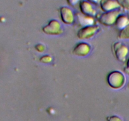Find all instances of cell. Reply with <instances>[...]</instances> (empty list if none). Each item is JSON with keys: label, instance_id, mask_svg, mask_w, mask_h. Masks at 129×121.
Wrapping results in <instances>:
<instances>
[{"label": "cell", "instance_id": "cell-1", "mask_svg": "<svg viewBox=\"0 0 129 121\" xmlns=\"http://www.w3.org/2000/svg\"><path fill=\"white\" fill-rule=\"evenodd\" d=\"M107 82L112 89H120L125 84L126 77L124 73L120 71H112L107 74Z\"/></svg>", "mask_w": 129, "mask_h": 121}, {"label": "cell", "instance_id": "cell-14", "mask_svg": "<svg viewBox=\"0 0 129 121\" xmlns=\"http://www.w3.org/2000/svg\"><path fill=\"white\" fill-rule=\"evenodd\" d=\"M106 119H107V121H123L122 117H119L117 115L108 116V117H107Z\"/></svg>", "mask_w": 129, "mask_h": 121}, {"label": "cell", "instance_id": "cell-17", "mask_svg": "<svg viewBox=\"0 0 129 121\" xmlns=\"http://www.w3.org/2000/svg\"><path fill=\"white\" fill-rule=\"evenodd\" d=\"M123 72L127 75H129V58L126 60V65L123 68Z\"/></svg>", "mask_w": 129, "mask_h": 121}, {"label": "cell", "instance_id": "cell-5", "mask_svg": "<svg viewBox=\"0 0 129 121\" xmlns=\"http://www.w3.org/2000/svg\"><path fill=\"white\" fill-rule=\"evenodd\" d=\"M100 27L97 25H89L83 26L77 32V37L82 40H88L94 37V35L99 32Z\"/></svg>", "mask_w": 129, "mask_h": 121}, {"label": "cell", "instance_id": "cell-19", "mask_svg": "<svg viewBox=\"0 0 129 121\" xmlns=\"http://www.w3.org/2000/svg\"><path fill=\"white\" fill-rule=\"evenodd\" d=\"M86 1H88V2L91 3L92 5H98L100 4V2L102 1V0H86Z\"/></svg>", "mask_w": 129, "mask_h": 121}, {"label": "cell", "instance_id": "cell-11", "mask_svg": "<svg viewBox=\"0 0 129 121\" xmlns=\"http://www.w3.org/2000/svg\"><path fill=\"white\" fill-rule=\"evenodd\" d=\"M129 25V18L125 15L120 14L117 17L115 23V26L118 30H121Z\"/></svg>", "mask_w": 129, "mask_h": 121}, {"label": "cell", "instance_id": "cell-15", "mask_svg": "<svg viewBox=\"0 0 129 121\" xmlns=\"http://www.w3.org/2000/svg\"><path fill=\"white\" fill-rule=\"evenodd\" d=\"M52 59L51 56H50L49 55H43L42 57H41V58L40 59V60L43 63H50L52 61Z\"/></svg>", "mask_w": 129, "mask_h": 121}, {"label": "cell", "instance_id": "cell-7", "mask_svg": "<svg viewBox=\"0 0 129 121\" xmlns=\"http://www.w3.org/2000/svg\"><path fill=\"white\" fill-rule=\"evenodd\" d=\"M91 50V46L86 42H80L76 44L73 49V55L77 57H84L87 56Z\"/></svg>", "mask_w": 129, "mask_h": 121}, {"label": "cell", "instance_id": "cell-3", "mask_svg": "<svg viewBox=\"0 0 129 121\" xmlns=\"http://www.w3.org/2000/svg\"><path fill=\"white\" fill-rule=\"evenodd\" d=\"M42 30L44 34L49 35H60L64 32L61 23L55 19L50 20Z\"/></svg>", "mask_w": 129, "mask_h": 121}, {"label": "cell", "instance_id": "cell-2", "mask_svg": "<svg viewBox=\"0 0 129 121\" xmlns=\"http://www.w3.org/2000/svg\"><path fill=\"white\" fill-rule=\"evenodd\" d=\"M112 50L115 57L119 62L125 63L127 60L129 49L126 44L121 41H117L112 45Z\"/></svg>", "mask_w": 129, "mask_h": 121}, {"label": "cell", "instance_id": "cell-9", "mask_svg": "<svg viewBox=\"0 0 129 121\" xmlns=\"http://www.w3.org/2000/svg\"><path fill=\"white\" fill-rule=\"evenodd\" d=\"M74 22H76L78 25L81 26L82 27L94 25V18L83 15L81 13L78 12L75 13V21Z\"/></svg>", "mask_w": 129, "mask_h": 121}, {"label": "cell", "instance_id": "cell-6", "mask_svg": "<svg viewBox=\"0 0 129 121\" xmlns=\"http://www.w3.org/2000/svg\"><path fill=\"white\" fill-rule=\"evenodd\" d=\"M59 15L61 21L66 25H72L75 21V13L69 6H61L59 8Z\"/></svg>", "mask_w": 129, "mask_h": 121}, {"label": "cell", "instance_id": "cell-4", "mask_svg": "<svg viewBox=\"0 0 129 121\" xmlns=\"http://www.w3.org/2000/svg\"><path fill=\"white\" fill-rule=\"evenodd\" d=\"M120 15V10H113V11L103 12L98 17V21L102 25L107 26H112L115 25L117 17Z\"/></svg>", "mask_w": 129, "mask_h": 121}, {"label": "cell", "instance_id": "cell-8", "mask_svg": "<svg viewBox=\"0 0 129 121\" xmlns=\"http://www.w3.org/2000/svg\"><path fill=\"white\" fill-rule=\"evenodd\" d=\"M79 9L81 13L87 16L94 17L96 15V11L93 5L86 0L81 1L79 3Z\"/></svg>", "mask_w": 129, "mask_h": 121}, {"label": "cell", "instance_id": "cell-13", "mask_svg": "<svg viewBox=\"0 0 129 121\" xmlns=\"http://www.w3.org/2000/svg\"><path fill=\"white\" fill-rule=\"evenodd\" d=\"M120 8L125 10H129V0H117Z\"/></svg>", "mask_w": 129, "mask_h": 121}, {"label": "cell", "instance_id": "cell-18", "mask_svg": "<svg viewBox=\"0 0 129 121\" xmlns=\"http://www.w3.org/2000/svg\"><path fill=\"white\" fill-rule=\"evenodd\" d=\"M36 46L39 47V49H37L36 50H37V51L40 52L44 51V49H45V46H44V45H43V44H37V45H36Z\"/></svg>", "mask_w": 129, "mask_h": 121}, {"label": "cell", "instance_id": "cell-20", "mask_svg": "<svg viewBox=\"0 0 129 121\" xmlns=\"http://www.w3.org/2000/svg\"><path fill=\"white\" fill-rule=\"evenodd\" d=\"M128 87H129V86H128Z\"/></svg>", "mask_w": 129, "mask_h": 121}, {"label": "cell", "instance_id": "cell-10", "mask_svg": "<svg viewBox=\"0 0 129 121\" xmlns=\"http://www.w3.org/2000/svg\"><path fill=\"white\" fill-rule=\"evenodd\" d=\"M100 6L103 12L119 10L120 8L117 0H102Z\"/></svg>", "mask_w": 129, "mask_h": 121}, {"label": "cell", "instance_id": "cell-12", "mask_svg": "<svg viewBox=\"0 0 129 121\" xmlns=\"http://www.w3.org/2000/svg\"><path fill=\"white\" fill-rule=\"evenodd\" d=\"M118 38L120 40H129V25L122 30H120L118 34Z\"/></svg>", "mask_w": 129, "mask_h": 121}, {"label": "cell", "instance_id": "cell-16", "mask_svg": "<svg viewBox=\"0 0 129 121\" xmlns=\"http://www.w3.org/2000/svg\"><path fill=\"white\" fill-rule=\"evenodd\" d=\"M68 5L72 7H75L78 3H80V0H66Z\"/></svg>", "mask_w": 129, "mask_h": 121}]
</instances>
